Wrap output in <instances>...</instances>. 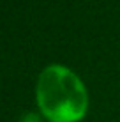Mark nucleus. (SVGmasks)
<instances>
[{
    "label": "nucleus",
    "mask_w": 120,
    "mask_h": 122,
    "mask_svg": "<svg viewBox=\"0 0 120 122\" xmlns=\"http://www.w3.org/2000/svg\"><path fill=\"white\" fill-rule=\"evenodd\" d=\"M37 104L51 122H76L85 115L88 96L81 80L71 69L53 64L39 76Z\"/></svg>",
    "instance_id": "nucleus-1"
},
{
    "label": "nucleus",
    "mask_w": 120,
    "mask_h": 122,
    "mask_svg": "<svg viewBox=\"0 0 120 122\" xmlns=\"http://www.w3.org/2000/svg\"><path fill=\"white\" fill-rule=\"evenodd\" d=\"M19 122H43V119L37 113H25L21 119H19Z\"/></svg>",
    "instance_id": "nucleus-2"
}]
</instances>
